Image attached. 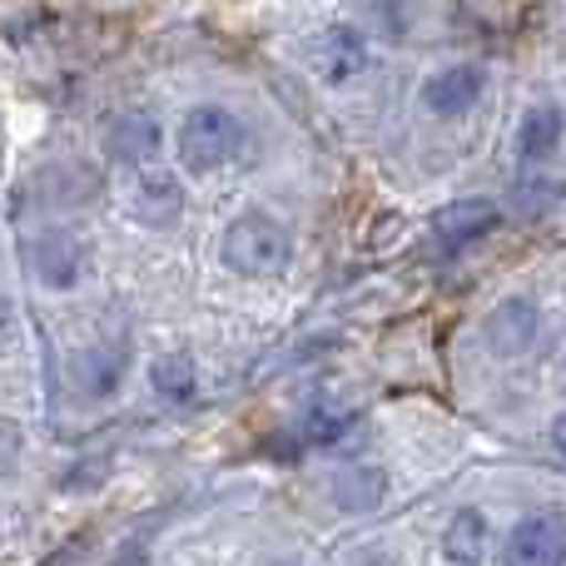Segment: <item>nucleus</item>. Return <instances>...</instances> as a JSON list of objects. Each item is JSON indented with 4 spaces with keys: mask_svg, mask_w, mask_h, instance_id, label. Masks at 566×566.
Instances as JSON below:
<instances>
[{
    "mask_svg": "<svg viewBox=\"0 0 566 566\" xmlns=\"http://www.w3.org/2000/svg\"><path fill=\"white\" fill-rule=\"evenodd\" d=\"M482 95V70L472 65H452V70H438V75L422 85V105L432 115H462L468 105H478Z\"/></svg>",
    "mask_w": 566,
    "mask_h": 566,
    "instance_id": "6e6552de",
    "label": "nucleus"
},
{
    "mask_svg": "<svg viewBox=\"0 0 566 566\" xmlns=\"http://www.w3.org/2000/svg\"><path fill=\"white\" fill-rule=\"evenodd\" d=\"M512 566H566V517L562 512H532L512 532Z\"/></svg>",
    "mask_w": 566,
    "mask_h": 566,
    "instance_id": "39448f33",
    "label": "nucleus"
},
{
    "mask_svg": "<svg viewBox=\"0 0 566 566\" xmlns=\"http://www.w3.org/2000/svg\"><path fill=\"white\" fill-rule=\"evenodd\" d=\"M368 65V50H363V35L348 25H328L318 40H313V70H318L328 85H343L358 70Z\"/></svg>",
    "mask_w": 566,
    "mask_h": 566,
    "instance_id": "0eeeda50",
    "label": "nucleus"
},
{
    "mask_svg": "<svg viewBox=\"0 0 566 566\" xmlns=\"http://www.w3.org/2000/svg\"><path fill=\"white\" fill-rule=\"evenodd\" d=\"M348 428H353V412H338V408H328V402H318V408L303 418V442H308V448H338V442H348Z\"/></svg>",
    "mask_w": 566,
    "mask_h": 566,
    "instance_id": "dca6fc26",
    "label": "nucleus"
},
{
    "mask_svg": "<svg viewBox=\"0 0 566 566\" xmlns=\"http://www.w3.org/2000/svg\"><path fill=\"white\" fill-rule=\"evenodd\" d=\"M382 488H388V482H382L378 468H353L333 482V497H338V507H348V512H368V507H378Z\"/></svg>",
    "mask_w": 566,
    "mask_h": 566,
    "instance_id": "2eb2a0df",
    "label": "nucleus"
},
{
    "mask_svg": "<svg viewBox=\"0 0 566 566\" xmlns=\"http://www.w3.org/2000/svg\"><path fill=\"white\" fill-rule=\"evenodd\" d=\"M557 139H562V115L557 109H532L527 119H522V129H517V155L527 159V165H537V159H547L552 149H557Z\"/></svg>",
    "mask_w": 566,
    "mask_h": 566,
    "instance_id": "f8f14e48",
    "label": "nucleus"
},
{
    "mask_svg": "<svg viewBox=\"0 0 566 566\" xmlns=\"http://www.w3.org/2000/svg\"><path fill=\"white\" fill-rule=\"evenodd\" d=\"M109 145H115L119 159H129V165H145V159H155V145H159V129L149 115H125L115 125V135H109Z\"/></svg>",
    "mask_w": 566,
    "mask_h": 566,
    "instance_id": "ddd939ff",
    "label": "nucleus"
},
{
    "mask_svg": "<svg viewBox=\"0 0 566 566\" xmlns=\"http://www.w3.org/2000/svg\"><path fill=\"white\" fill-rule=\"evenodd\" d=\"M149 378H155V392H159V398H169V402H189V398H195L199 373H195V358H189V353L169 348V353H159V358H155Z\"/></svg>",
    "mask_w": 566,
    "mask_h": 566,
    "instance_id": "9b49d317",
    "label": "nucleus"
},
{
    "mask_svg": "<svg viewBox=\"0 0 566 566\" xmlns=\"http://www.w3.org/2000/svg\"><path fill=\"white\" fill-rule=\"evenodd\" d=\"M492 224H497V205H492V199H458V205L432 214V244H438L442 254H452V249H462L468 239L488 234Z\"/></svg>",
    "mask_w": 566,
    "mask_h": 566,
    "instance_id": "423d86ee",
    "label": "nucleus"
},
{
    "mask_svg": "<svg viewBox=\"0 0 566 566\" xmlns=\"http://www.w3.org/2000/svg\"><path fill=\"white\" fill-rule=\"evenodd\" d=\"M552 442H557V452H562V458H566V412H562V418H557V422H552Z\"/></svg>",
    "mask_w": 566,
    "mask_h": 566,
    "instance_id": "f3484780",
    "label": "nucleus"
},
{
    "mask_svg": "<svg viewBox=\"0 0 566 566\" xmlns=\"http://www.w3.org/2000/svg\"><path fill=\"white\" fill-rule=\"evenodd\" d=\"M532 333H537V308L527 298H507L488 323V338L497 353H522L532 343Z\"/></svg>",
    "mask_w": 566,
    "mask_h": 566,
    "instance_id": "9d476101",
    "label": "nucleus"
},
{
    "mask_svg": "<svg viewBox=\"0 0 566 566\" xmlns=\"http://www.w3.org/2000/svg\"><path fill=\"white\" fill-rule=\"evenodd\" d=\"M6 328H10V308H6V298H0V338H6Z\"/></svg>",
    "mask_w": 566,
    "mask_h": 566,
    "instance_id": "a211bd4d",
    "label": "nucleus"
},
{
    "mask_svg": "<svg viewBox=\"0 0 566 566\" xmlns=\"http://www.w3.org/2000/svg\"><path fill=\"white\" fill-rule=\"evenodd\" d=\"M119 373H125V343H95V348L75 353V382L90 392V398L115 392Z\"/></svg>",
    "mask_w": 566,
    "mask_h": 566,
    "instance_id": "1a4fd4ad",
    "label": "nucleus"
},
{
    "mask_svg": "<svg viewBox=\"0 0 566 566\" xmlns=\"http://www.w3.org/2000/svg\"><path fill=\"white\" fill-rule=\"evenodd\" d=\"M25 259H30V274L45 283V289H75L90 264V249L75 229H45V234L30 239Z\"/></svg>",
    "mask_w": 566,
    "mask_h": 566,
    "instance_id": "7ed1b4c3",
    "label": "nucleus"
},
{
    "mask_svg": "<svg viewBox=\"0 0 566 566\" xmlns=\"http://www.w3.org/2000/svg\"><path fill=\"white\" fill-rule=\"evenodd\" d=\"M179 209H185V195H179V179L169 169H159L155 159L135 165V179H129V214L139 224H175Z\"/></svg>",
    "mask_w": 566,
    "mask_h": 566,
    "instance_id": "20e7f679",
    "label": "nucleus"
},
{
    "mask_svg": "<svg viewBox=\"0 0 566 566\" xmlns=\"http://www.w3.org/2000/svg\"><path fill=\"white\" fill-rule=\"evenodd\" d=\"M293 244H289V229L269 214H244L229 224L224 234V264L239 269L249 279H269L279 269H289Z\"/></svg>",
    "mask_w": 566,
    "mask_h": 566,
    "instance_id": "f257e3e1",
    "label": "nucleus"
},
{
    "mask_svg": "<svg viewBox=\"0 0 566 566\" xmlns=\"http://www.w3.org/2000/svg\"><path fill=\"white\" fill-rule=\"evenodd\" d=\"M244 145V125L239 115H229L224 105H199L185 115L179 125V155H185L189 169H219L239 155Z\"/></svg>",
    "mask_w": 566,
    "mask_h": 566,
    "instance_id": "f03ea898",
    "label": "nucleus"
},
{
    "mask_svg": "<svg viewBox=\"0 0 566 566\" xmlns=\"http://www.w3.org/2000/svg\"><path fill=\"white\" fill-rule=\"evenodd\" d=\"M442 552H448L452 562H482V552H488V522H482V512H458L448 527V537H442Z\"/></svg>",
    "mask_w": 566,
    "mask_h": 566,
    "instance_id": "4468645a",
    "label": "nucleus"
}]
</instances>
